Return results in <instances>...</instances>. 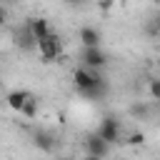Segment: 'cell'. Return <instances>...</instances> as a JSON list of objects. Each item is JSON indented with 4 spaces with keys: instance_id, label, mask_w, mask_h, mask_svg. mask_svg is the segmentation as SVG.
I'll use <instances>...</instances> for the list:
<instances>
[{
    "instance_id": "17",
    "label": "cell",
    "mask_w": 160,
    "mask_h": 160,
    "mask_svg": "<svg viewBox=\"0 0 160 160\" xmlns=\"http://www.w3.org/2000/svg\"><path fill=\"white\" fill-rule=\"evenodd\" d=\"M18 0H0V5H5V8H10V5H15Z\"/></svg>"
},
{
    "instance_id": "16",
    "label": "cell",
    "mask_w": 160,
    "mask_h": 160,
    "mask_svg": "<svg viewBox=\"0 0 160 160\" xmlns=\"http://www.w3.org/2000/svg\"><path fill=\"white\" fill-rule=\"evenodd\" d=\"M65 5H70V8H80V5H85V0H62Z\"/></svg>"
},
{
    "instance_id": "12",
    "label": "cell",
    "mask_w": 160,
    "mask_h": 160,
    "mask_svg": "<svg viewBox=\"0 0 160 160\" xmlns=\"http://www.w3.org/2000/svg\"><path fill=\"white\" fill-rule=\"evenodd\" d=\"M148 35L150 38H160V10L148 20Z\"/></svg>"
},
{
    "instance_id": "6",
    "label": "cell",
    "mask_w": 160,
    "mask_h": 160,
    "mask_svg": "<svg viewBox=\"0 0 160 160\" xmlns=\"http://www.w3.org/2000/svg\"><path fill=\"white\" fill-rule=\"evenodd\" d=\"M78 62L85 65V68H92V70H102L108 65V55H105L102 48H82Z\"/></svg>"
},
{
    "instance_id": "5",
    "label": "cell",
    "mask_w": 160,
    "mask_h": 160,
    "mask_svg": "<svg viewBox=\"0 0 160 160\" xmlns=\"http://www.w3.org/2000/svg\"><path fill=\"white\" fill-rule=\"evenodd\" d=\"M82 145H85V155H90V158H108L112 152V145L105 138H100L98 132H90L82 140Z\"/></svg>"
},
{
    "instance_id": "9",
    "label": "cell",
    "mask_w": 160,
    "mask_h": 160,
    "mask_svg": "<svg viewBox=\"0 0 160 160\" xmlns=\"http://www.w3.org/2000/svg\"><path fill=\"white\" fill-rule=\"evenodd\" d=\"M28 98H30V90H20V88H15V90H10V92L5 95V102H8V108H10L12 112H20Z\"/></svg>"
},
{
    "instance_id": "14",
    "label": "cell",
    "mask_w": 160,
    "mask_h": 160,
    "mask_svg": "<svg viewBox=\"0 0 160 160\" xmlns=\"http://www.w3.org/2000/svg\"><path fill=\"white\" fill-rule=\"evenodd\" d=\"M142 140H145L142 132H132V135H128V142H130V145H142Z\"/></svg>"
},
{
    "instance_id": "3",
    "label": "cell",
    "mask_w": 160,
    "mask_h": 160,
    "mask_svg": "<svg viewBox=\"0 0 160 160\" xmlns=\"http://www.w3.org/2000/svg\"><path fill=\"white\" fill-rule=\"evenodd\" d=\"M35 52L40 55L42 62H52V60H58V58L62 55V40H60V35L50 32V35H45L42 40H38V50H35Z\"/></svg>"
},
{
    "instance_id": "19",
    "label": "cell",
    "mask_w": 160,
    "mask_h": 160,
    "mask_svg": "<svg viewBox=\"0 0 160 160\" xmlns=\"http://www.w3.org/2000/svg\"><path fill=\"white\" fill-rule=\"evenodd\" d=\"M158 105H160V102H158Z\"/></svg>"
},
{
    "instance_id": "11",
    "label": "cell",
    "mask_w": 160,
    "mask_h": 160,
    "mask_svg": "<svg viewBox=\"0 0 160 160\" xmlns=\"http://www.w3.org/2000/svg\"><path fill=\"white\" fill-rule=\"evenodd\" d=\"M28 22H30V28H32V32H35L38 40H42L45 35L52 32V30H50V22H48L45 18H28Z\"/></svg>"
},
{
    "instance_id": "15",
    "label": "cell",
    "mask_w": 160,
    "mask_h": 160,
    "mask_svg": "<svg viewBox=\"0 0 160 160\" xmlns=\"http://www.w3.org/2000/svg\"><path fill=\"white\" fill-rule=\"evenodd\" d=\"M112 5H115V0H98V8L100 10H110Z\"/></svg>"
},
{
    "instance_id": "7",
    "label": "cell",
    "mask_w": 160,
    "mask_h": 160,
    "mask_svg": "<svg viewBox=\"0 0 160 160\" xmlns=\"http://www.w3.org/2000/svg\"><path fill=\"white\" fill-rule=\"evenodd\" d=\"M78 40H80V48H102V32L92 25H82L78 30Z\"/></svg>"
},
{
    "instance_id": "2",
    "label": "cell",
    "mask_w": 160,
    "mask_h": 160,
    "mask_svg": "<svg viewBox=\"0 0 160 160\" xmlns=\"http://www.w3.org/2000/svg\"><path fill=\"white\" fill-rule=\"evenodd\" d=\"M12 45H15L18 50H22V52L38 50V38H35V32H32V28H30L28 20H25L22 25H15V28H12Z\"/></svg>"
},
{
    "instance_id": "18",
    "label": "cell",
    "mask_w": 160,
    "mask_h": 160,
    "mask_svg": "<svg viewBox=\"0 0 160 160\" xmlns=\"http://www.w3.org/2000/svg\"><path fill=\"white\" fill-rule=\"evenodd\" d=\"M152 2H158V5H160V0H152Z\"/></svg>"
},
{
    "instance_id": "4",
    "label": "cell",
    "mask_w": 160,
    "mask_h": 160,
    "mask_svg": "<svg viewBox=\"0 0 160 160\" xmlns=\"http://www.w3.org/2000/svg\"><path fill=\"white\" fill-rule=\"evenodd\" d=\"M100 138H105L110 145H115V142H120V138H122V122L115 118V115H105V118H100V125H98V130H95Z\"/></svg>"
},
{
    "instance_id": "1",
    "label": "cell",
    "mask_w": 160,
    "mask_h": 160,
    "mask_svg": "<svg viewBox=\"0 0 160 160\" xmlns=\"http://www.w3.org/2000/svg\"><path fill=\"white\" fill-rule=\"evenodd\" d=\"M72 85L82 100H105L110 92V80L102 75V70H92L85 65H78L72 70Z\"/></svg>"
},
{
    "instance_id": "13",
    "label": "cell",
    "mask_w": 160,
    "mask_h": 160,
    "mask_svg": "<svg viewBox=\"0 0 160 160\" xmlns=\"http://www.w3.org/2000/svg\"><path fill=\"white\" fill-rule=\"evenodd\" d=\"M148 92H150V98H152L155 102H160V78L150 80V85H148Z\"/></svg>"
},
{
    "instance_id": "10",
    "label": "cell",
    "mask_w": 160,
    "mask_h": 160,
    "mask_svg": "<svg viewBox=\"0 0 160 160\" xmlns=\"http://www.w3.org/2000/svg\"><path fill=\"white\" fill-rule=\"evenodd\" d=\"M38 112H40V100L30 92V98L25 100V105H22V110H20L18 115H20V118H25V120H35V118H38Z\"/></svg>"
},
{
    "instance_id": "8",
    "label": "cell",
    "mask_w": 160,
    "mask_h": 160,
    "mask_svg": "<svg viewBox=\"0 0 160 160\" xmlns=\"http://www.w3.org/2000/svg\"><path fill=\"white\" fill-rule=\"evenodd\" d=\"M32 145H35L40 152H52V150H55V135L40 128V130L32 132Z\"/></svg>"
}]
</instances>
